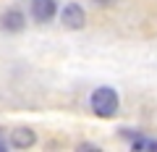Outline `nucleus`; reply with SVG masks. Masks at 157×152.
<instances>
[{
    "mask_svg": "<svg viewBox=\"0 0 157 152\" xmlns=\"http://www.w3.org/2000/svg\"><path fill=\"white\" fill-rule=\"evenodd\" d=\"M131 147H134V150H157V139H144V136H136V139L131 142Z\"/></svg>",
    "mask_w": 157,
    "mask_h": 152,
    "instance_id": "6",
    "label": "nucleus"
},
{
    "mask_svg": "<svg viewBox=\"0 0 157 152\" xmlns=\"http://www.w3.org/2000/svg\"><path fill=\"white\" fill-rule=\"evenodd\" d=\"M8 142H11L13 150H32L37 144V131L32 126H16L8 136Z\"/></svg>",
    "mask_w": 157,
    "mask_h": 152,
    "instance_id": "5",
    "label": "nucleus"
},
{
    "mask_svg": "<svg viewBox=\"0 0 157 152\" xmlns=\"http://www.w3.org/2000/svg\"><path fill=\"white\" fill-rule=\"evenodd\" d=\"M89 107H92L94 115H100V118H113V115H118V110H121V95H118L113 87L102 84V87H97V89L92 92Z\"/></svg>",
    "mask_w": 157,
    "mask_h": 152,
    "instance_id": "1",
    "label": "nucleus"
},
{
    "mask_svg": "<svg viewBox=\"0 0 157 152\" xmlns=\"http://www.w3.org/2000/svg\"><path fill=\"white\" fill-rule=\"evenodd\" d=\"M32 18L37 24H50L58 16V0H32Z\"/></svg>",
    "mask_w": 157,
    "mask_h": 152,
    "instance_id": "4",
    "label": "nucleus"
},
{
    "mask_svg": "<svg viewBox=\"0 0 157 152\" xmlns=\"http://www.w3.org/2000/svg\"><path fill=\"white\" fill-rule=\"evenodd\" d=\"M60 21H63L66 29L78 32V29H84V24H86V13H84V8L78 6V3H68L60 11Z\"/></svg>",
    "mask_w": 157,
    "mask_h": 152,
    "instance_id": "3",
    "label": "nucleus"
},
{
    "mask_svg": "<svg viewBox=\"0 0 157 152\" xmlns=\"http://www.w3.org/2000/svg\"><path fill=\"white\" fill-rule=\"evenodd\" d=\"M97 3H110V0H97Z\"/></svg>",
    "mask_w": 157,
    "mask_h": 152,
    "instance_id": "8",
    "label": "nucleus"
},
{
    "mask_svg": "<svg viewBox=\"0 0 157 152\" xmlns=\"http://www.w3.org/2000/svg\"><path fill=\"white\" fill-rule=\"evenodd\" d=\"M0 29L6 34H18L26 29V16H24V11H18V8H6V11L0 13Z\"/></svg>",
    "mask_w": 157,
    "mask_h": 152,
    "instance_id": "2",
    "label": "nucleus"
},
{
    "mask_svg": "<svg viewBox=\"0 0 157 152\" xmlns=\"http://www.w3.org/2000/svg\"><path fill=\"white\" fill-rule=\"evenodd\" d=\"M8 144H11V142H6V139H3V136H0V152L6 150V147H8Z\"/></svg>",
    "mask_w": 157,
    "mask_h": 152,
    "instance_id": "7",
    "label": "nucleus"
}]
</instances>
